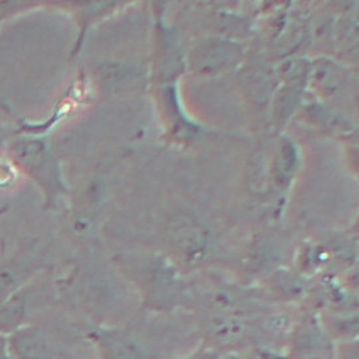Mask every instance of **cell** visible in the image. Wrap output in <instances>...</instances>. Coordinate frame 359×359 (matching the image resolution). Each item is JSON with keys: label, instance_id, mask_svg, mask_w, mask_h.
Segmentation results:
<instances>
[{"label": "cell", "instance_id": "cell-4", "mask_svg": "<svg viewBox=\"0 0 359 359\" xmlns=\"http://www.w3.org/2000/svg\"><path fill=\"white\" fill-rule=\"evenodd\" d=\"M18 280L13 271L1 269L0 271V306L14 294Z\"/></svg>", "mask_w": 359, "mask_h": 359}, {"label": "cell", "instance_id": "cell-2", "mask_svg": "<svg viewBox=\"0 0 359 359\" xmlns=\"http://www.w3.org/2000/svg\"><path fill=\"white\" fill-rule=\"evenodd\" d=\"M14 346L21 359H48V349L41 335L32 330H24L14 338Z\"/></svg>", "mask_w": 359, "mask_h": 359}, {"label": "cell", "instance_id": "cell-3", "mask_svg": "<svg viewBox=\"0 0 359 359\" xmlns=\"http://www.w3.org/2000/svg\"><path fill=\"white\" fill-rule=\"evenodd\" d=\"M24 297L20 294H13L0 306V328L1 330H11L14 328L21 317L24 316Z\"/></svg>", "mask_w": 359, "mask_h": 359}, {"label": "cell", "instance_id": "cell-1", "mask_svg": "<svg viewBox=\"0 0 359 359\" xmlns=\"http://www.w3.org/2000/svg\"><path fill=\"white\" fill-rule=\"evenodd\" d=\"M13 153L18 164L48 191L56 189V163L43 140L20 139L13 143Z\"/></svg>", "mask_w": 359, "mask_h": 359}]
</instances>
